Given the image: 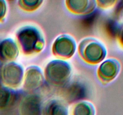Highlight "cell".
Returning <instances> with one entry per match:
<instances>
[{
	"instance_id": "obj_16",
	"label": "cell",
	"mask_w": 123,
	"mask_h": 115,
	"mask_svg": "<svg viewBox=\"0 0 123 115\" xmlns=\"http://www.w3.org/2000/svg\"><path fill=\"white\" fill-rule=\"evenodd\" d=\"M7 13V4L6 1L0 0V23L2 22L6 18Z\"/></svg>"
},
{
	"instance_id": "obj_5",
	"label": "cell",
	"mask_w": 123,
	"mask_h": 115,
	"mask_svg": "<svg viewBox=\"0 0 123 115\" xmlns=\"http://www.w3.org/2000/svg\"><path fill=\"white\" fill-rule=\"evenodd\" d=\"M77 49L75 39L72 35L62 34L58 36L52 45V53L59 59L66 60L73 56Z\"/></svg>"
},
{
	"instance_id": "obj_8",
	"label": "cell",
	"mask_w": 123,
	"mask_h": 115,
	"mask_svg": "<svg viewBox=\"0 0 123 115\" xmlns=\"http://www.w3.org/2000/svg\"><path fill=\"white\" fill-rule=\"evenodd\" d=\"M43 103L40 95L29 93L22 98L19 110L20 115H42Z\"/></svg>"
},
{
	"instance_id": "obj_10",
	"label": "cell",
	"mask_w": 123,
	"mask_h": 115,
	"mask_svg": "<svg viewBox=\"0 0 123 115\" xmlns=\"http://www.w3.org/2000/svg\"><path fill=\"white\" fill-rule=\"evenodd\" d=\"M16 41L11 38L0 41V61L4 63L14 62L19 54Z\"/></svg>"
},
{
	"instance_id": "obj_15",
	"label": "cell",
	"mask_w": 123,
	"mask_h": 115,
	"mask_svg": "<svg viewBox=\"0 0 123 115\" xmlns=\"http://www.w3.org/2000/svg\"><path fill=\"white\" fill-rule=\"evenodd\" d=\"M118 2L115 0H96V3L97 7L102 9H108L115 6Z\"/></svg>"
},
{
	"instance_id": "obj_1",
	"label": "cell",
	"mask_w": 123,
	"mask_h": 115,
	"mask_svg": "<svg viewBox=\"0 0 123 115\" xmlns=\"http://www.w3.org/2000/svg\"><path fill=\"white\" fill-rule=\"evenodd\" d=\"M16 40L19 50L26 56L40 53L46 46L43 33L33 25H25L19 28L16 33Z\"/></svg>"
},
{
	"instance_id": "obj_14",
	"label": "cell",
	"mask_w": 123,
	"mask_h": 115,
	"mask_svg": "<svg viewBox=\"0 0 123 115\" xmlns=\"http://www.w3.org/2000/svg\"><path fill=\"white\" fill-rule=\"evenodd\" d=\"M43 2V0H19L18 1V6L23 11L34 12L42 6Z\"/></svg>"
},
{
	"instance_id": "obj_11",
	"label": "cell",
	"mask_w": 123,
	"mask_h": 115,
	"mask_svg": "<svg viewBox=\"0 0 123 115\" xmlns=\"http://www.w3.org/2000/svg\"><path fill=\"white\" fill-rule=\"evenodd\" d=\"M68 107L61 99H50L43 106L42 115H68Z\"/></svg>"
},
{
	"instance_id": "obj_7",
	"label": "cell",
	"mask_w": 123,
	"mask_h": 115,
	"mask_svg": "<svg viewBox=\"0 0 123 115\" xmlns=\"http://www.w3.org/2000/svg\"><path fill=\"white\" fill-rule=\"evenodd\" d=\"M121 69V63L116 58H109L101 62L97 69V76L103 85L112 81L118 75Z\"/></svg>"
},
{
	"instance_id": "obj_2",
	"label": "cell",
	"mask_w": 123,
	"mask_h": 115,
	"mask_svg": "<svg viewBox=\"0 0 123 115\" xmlns=\"http://www.w3.org/2000/svg\"><path fill=\"white\" fill-rule=\"evenodd\" d=\"M43 74L45 80L50 85L56 87L64 86L71 79L72 65L64 60H52L46 65Z\"/></svg>"
},
{
	"instance_id": "obj_6",
	"label": "cell",
	"mask_w": 123,
	"mask_h": 115,
	"mask_svg": "<svg viewBox=\"0 0 123 115\" xmlns=\"http://www.w3.org/2000/svg\"><path fill=\"white\" fill-rule=\"evenodd\" d=\"M43 71L37 65H30L24 72L22 82L23 89L29 93H32L43 86L44 82Z\"/></svg>"
},
{
	"instance_id": "obj_12",
	"label": "cell",
	"mask_w": 123,
	"mask_h": 115,
	"mask_svg": "<svg viewBox=\"0 0 123 115\" xmlns=\"http://www.w3.org/2000/svg\"><path fill=\"white\" fill-rule=\"evenodd\" d=\"M70 115H96V109L90 102L79 101L72 105Z\"/></svg>"
},
{
	"instance_id": "obj_4",
	"label": "cell",
	"mask_w": 123,
	"mask_h": 115,
	"mask_svg": "<svg viewBox=\"0 0 123 115\" xmlns=\"http://www.w3.org/2000/svg\"><path fill=\"white\" fill-rule=\"evenodd\" d=\"M24 68L15 62L4 63L0 68V81L1 84L14 89L22 85Z\"/></svg>"
},
{
	"instance_id": "obj_13",
	"label": "cell",
	"mask_w": 123,
	"mask_h": 115,
	"mask_svg": "<svg viewBox=\"0 0 123 115\" xmlns=\"http://www.w3.org/2000/svg\"><path fill=\"white\" fill-rule=\"evenodd\" d=\"M16 93L14 89L9 88L0 83V110H3L13 104L15 100Z\"/></svg>"
},
{
	"instance_id": "obj_17",
	"label": "cell",
	"mask_w": 123,
	"mask_h": 115,
	"mask_svg": "<svg viewBox=\"0 0 123 115\" xmlns=\"http://www.w3.org/2000/svg\"><path fill=\"white\" fill-rule=\"evenodd\" d=\"M117 40L120 46L123 48V25L118 32Z\"/></svg>"
},
{
	"instance_id": "obj_3",
	"label": "cell",
	"mask_w": 123,
	"mask_h": 115,
	"mask_svg": "<svg viewBox=\"0 0 123 115\" xmlns=\"http://www.w3.org/2000/svg\"><path fill=\"white\" fill-rule=\"evenodd\" d=\"M78 52L80 58L84 62L92 65L103 62L107 55L105 46L92 37H86L79 42Z\"/></svg>"
},
{
	"instance_id": "obj_18",
	"label": "cell",
	"mask_w": 123,
	"mask_h": 115,
	"mask_svg": "<svg viewBox=\"0 0 123 115\" xmlns=\"http://www.w3.org/2000/svg\"><path fill=\"white\" fill-rule=\"evenodd\" d=\"M118 16H119V19H120V20L123 23V6L121 8V10H120Z\"/></svg>"
},
{
	"instance_id": "obj_9",
	"label": "cell",
	"mask_w": 123,
	"mask_h": 115,
	"mask_svg": "<svg viewBox=\"0 0 123 115\" xmlns=\"http://www.w3.org/2000/svg\"><path fill=\"white\" fill-rule=\"evenodd\" d=\"M65 5L70 13L78 16L91 14L97 7L94 0H66Z\"/></svg>"
}]
</instances>
